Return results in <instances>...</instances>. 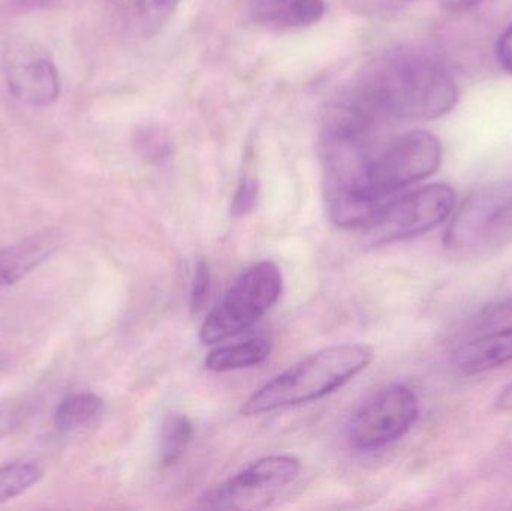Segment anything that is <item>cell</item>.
Wrapping results in <instances>:
<instances>
[{
  "instance_id": "obj_1",
  "label": "cell",
  "mask_w": 512,
  "mask_h": 511,
  "mask_svg": "<svg viewBox=\"0 0 512 511\" xmlns=\"http://www.w3.org/2000/svg\"><path fill=\"white\" fill-rule=\"evenodd\" d=\"M459 89L442 63L426 54L397 51L376 60L342 102L381 125L385 120L429 122L456 108Z\"/></svg>"
},
{
  "instance_id": "obj_2",
  "label": "cell",
  "mask_w": 512,
  "mask_h": 511,
  "mask_svg": "<svg viewBox=\"0 0 512 511\" xmlns=\"http://www.w3.org/2000/svg\"><path fill=\"white\" fill-rule=\"evenodd\" d=\"M372 359V350L364 345H333L319 350L256 390L243 404L242 414L261 416L318 401L357 377Z\"/></svg>"
},
{
  "instance_id": "obj_3",
  "label": "cell",
  "mask_w": 512,
  "mask_h": 511,
  "mask_svg": "<svg viewBox=\"0 0 512 511\" xmlns=\"http://www.w3.org/2000/svg\"><path fill=\"white\" fill-rule=\"evenodd\" d=\"M442 144L426 131H411L376 149L355 188L331 192L328 200L384 204L400 189L426 180L438 171Z\"/></svg>"
},
{
  "instance_id": "obj_4",
  "label": "cell",
  "mask_w": 512,
  "mask_h": 511,
  "mask_svg": "<svg viewBox=\"0 0 512 511\" xmlns=\"http://www.w3.org/2000/svg\"><path fill=\"white\" fill-rule=\"evenodd\" d=\"M283 276L271 261H261L242 273L200 330L201 342L218 344L245 332L280 299Z\"/></svg>"
},
{
  "instance_id": "obj_5",
  "label": "cell",
  "mask_w": 512,
  "mask_h": 511,
  "mask_svg": "<svg viewBox=\"0 0 512 511\" xmlns=\"http://www.w3.org/2000/svg\"><path fill=\"white\" fill-rule=\"evenodd\" d=\"M418 416L420 402L414 390L394 384L370 396L352 414L346 435L354 449H382L408 434Z\"/></svg>"
},
{
  "instance_id": "obj_6",
  "label": "cell",
  "mask_w": 512,
  "mask_h": 511,
  "mask_svg": "<svg viewBox=\"0 0 512 511\" xmlns=\"http://www.w3.org/2000/svg\"><path fill=\"white\" fill-rule=\"evenodd\" d=\"M454 194L445 183H432L400 197L390 198L367 234L376 245L421 236L441 225L453 212Z\"/></svg>"
},
{
  "instance_id": "obj_7",
  "label": "cell",
  "mask_w": 512,
  "mask_h": 511,
  "mask_svg": "<svg viewBox=\"0 0 512 511\" xmlns=\"http://www.w3.org/2000/svg\"><path fill=\"white\" fill-rule=\"evenodd\" d=\"M300 468V461L294 456H268L207 492L201 501L206 509H261L297 479Z\"/></svg>"
},
{
  "instance_id": "obj_8",
  "label": "cell",
  "mask_w": 512,
  "mask_h": 511,
  "mask_svg": "<svg viewBox=\"0 0 512 511\" xmlns=\"http://www.w3.org/2000/svg\"><path fill=\"white\" fill-rule=\"evenodd\" d=\"M511 207L512 183H495L478 189L457 210L445 233L444 245L453 251L474 248Z\"/></svg>"
},
{
  "instance_id": "obj_9",
  "label": "cell",
  "mask_w": 512,
  "mask_h": 511,
  "mask_svg": "<svg viewBox=\"0 0 512 511\" xmlns=\"http://www.w3.org/2000/svg\"><path fill=\"white\" fill-rule=\"evenodd\" d=\"M6 84L15 99L33 108L56 104L62 92L59 69L41 51H23L6 68Z\"/></svg>"
},
{
  "instance_id": "obj_10",
  "label": "cell",
  "mask_w": 512,
  "mask_h": 511,
  "mask_svg": "<svg viewBox=\"0 0 512 511\" xmlns=\"http://www.w3.org/2000/svg\"><path fill=\"white\" fill-rule=\"evenodd\" d=\"M62 243L57 230H44L0 251V287H11L47 261Z\"/></svg>"
},
{
  "instance_id": "obj_11",
  "label": "cell",
  "mask_w": 512,
  "mask_h": 511,
  "mask_svg": "<svg viewBox=\"0 0 512 511\" xmlns=\"http://www.w3.org/2000/svg\"><path fill=\"white\" fill-rule=\"evenodd\" d=\"M512 362V326L486 333L457 348L453 365L463 375H477Z\"/></svg>"
},
{
  "instance_id": "obj_12",
  "label": "cell",
  "mask_w": 512,
  "mask_h": 511,
  "mask_svg": "<svg viewBox=\"0 0 512 511\" xmlns=\"http://www.w3.org/2000/svg\"><path fill=\"white\" fill-rule=\"evenodd\" d=\"M325 12L324 0H264L252 3V14L259 23L291 29L312 26Z\"/></svg>"
},
{
  "instance_id": "obj_13",
  "label": "cell",
  "mask_w": 512,
  "mask_h": 511,
  "mask_svg": "<svg viewBox=\"0 0 512 511\" xmlns=\"http://www.w3.org/2000/svg\"><path fill=\"white\" fill-rule=\"evenodd\" d=\"M271 353V342L264 338L225 345L207 354L204 366L210 372H231L261 365Z\"/></svg>"
},
{
  "instance_id": "obj_14",
  "label": "cell",
  "mask_w": 512,
  "mask_h": 511,
  "mask_svg": "<svg viewBox=\"0 0 512 511\" xmlns=\"http://www.w3.org/2000/svg\"><path fill=\"white\" fill-rule=\"evenodd\" d=\"M104 413V401L95 393H74L66 396L54 413V426L63 435L83 431Z\"/></svg>"
},
{
  "instance_id": "obj_15",
  "label": "cell",
  "mask_w": 512,
  "mask_h": 511,
  "mask_svg": "<svg viewBox=\"0 0 512 511\" xmlns=\"http://www.w3.org/2000/svg\"><path fill=\"white\" fill-rule=\"evenodd\" d=\"M194 438V426L188 417L180 413L165 416L161 428V464L174 467L185 455Z\"/></svg>"
},
{
  "instance_id": "obj_16",
  "label": "cell",
  "mask_w": 512,
  "mask_h": 511,
  "mask_svg": "<svg viewBox=\"0 0 512 511\" xmlns=\"http://www.w3.org/2000/svg\"><path fill=\"white\" fill-rule=\"evenodd\" d=\"M180 0H129L132 26L141 35L158 33L170 20Z\"/></svg>"
},
{
  "instance_id": "obj_17",
  "label": "cell",
  "mask_w": 512,
  "mask_h": 511,
  "mask_svg": "<svg viewBox=\"0 0 512 511\" xmlns=\"http://www.w3.org/2000/svg\"><path fill=\"white\" fill-rule=\"evenodd\" d=\"M44 471L36 462L20 461L0 467V504L20 497L36 483L41 482Z\"/></svg>"
},
{
  "instance_id": "obj_18",
  "label": "cell",
  "mask_w": 512,
  "mask_h": 511,
  "mask_svg": "<svg viewBox=\"0 0 512 511\" xmlns=\"http://www.w3.org/2000/svg\"><path fill=\"white\" fill-rule=\"evenodd\" d=\"M135 146L138 152L152 162H161L173 152L170 137L161 128L147 126L135 134Z\"/></svg>"
},
{
  "instance_id": "obj_19",
  "label": "cell",
  "mask_w": 512,
  "mask_h": 511,
  "mask_svg": "<svg viewBox=\"0 0 512 511\" xmlns=\"http://www.w3.org/2000/svg\"><path fill=\"white\" fill-rule=\"evenodd\" d=\"M510 321H512V296L486 306L475 317L474 327L478 330H487L510 323Z\"/></svg>"
},
{
  "instance_id": "obj_20",
  "label": "cell",
  "mask_w": 512,
  "mask_h": 511,
  "mask_svg": "<svg viewBox=\"0 0 512 511\" xmlns=\"http://www.w3.org/2000/svg\"><path fill=\"white\" fill-rule=\"evenodd\" d=\"M256 200H258V182H256L255 177H243L239 188H237L236 195H234L231 213L236 218L248 215L254 209Z\"/></svg>"
},
{
  "instance_id": "obj_21",
  "label": "cell",
  "mask_w": 512,
  "mask_h": 511,
  "mask_svg": "<svg viewBox=\"0 0 512 511\" xmlns=\"http://www.w3.org/2000/svg\"><path fill=\"white\" fill-rule=\"evenodd\" d=\"M210 287H212V275L206 261L201 260L195 270L194 287L191 293L192 312H200L209 300Z\"/></svg>"
},
{
  "instance_id": "obj_22",
  "label": "cell",
  "mask_w": 512,
  "mask_h": 511,
  "mask_svg": "<svg viewBox=\"0 0 512 511\" xmlns=\"http://www.w3.org/2000/svg\"><path fill=\"white\" fill-rule=\"evenodd\" d=\"M23 405L15 404V402H6V404H0V440L11 434L21 420L24 419Z\"/></svg>"
},
{
  "instance_id": "obj_23",
  "label": "cell",
  "mask_w": 512,
  "mask_h": 511,
  "mask_svg": "<svg viewBox=\"0 0 512 511\" xmlns=\"http://www.w3.org/2000/svg\"><path fill=\"white\" fill-rule=\"evenodd\" d=\"M496 56L502 68L512 75V24L505 29L496 45Z\"/></svg>"
},
{
  "instance_id": "obj_24",
  "label": "cell",
  "mask_w": 512,
  "mask_h": 511,
  "mask_svg": "<svg viewBox=\"0 0 512 511\" xmlns=\"http://www.w3.org/2000/svg\"><path fill=\"white\" fill-rule=\"evenodd\" d=\"M62 0H12V6L17 11L33 12L42 11V9H50L59 5Z\"/></svg>"
},
{
  "instance_id": "obj_25",
  "label": "cell",
  "mask_w": 512,
  "mask_h": 511,
  "mask_svg": "<svg viewBox=\"0 0 512 511\" xmlns=\"http://www.w3.org/2000/svg\"><path fill=\"white\" fill-rule=\"evenodd\" d=\"M483 0H441V6L444 11L450 14H465L481 5Z\"/></svg>"
},
{
  "instance_id": "obj_26",
  "label": "cell",
  "mask_w": 512,
  "mask_h": 511,
  "mask_svg": "<svg viewBox=\"0 0 512 511\" xmlns=\"http://www.w3.org/2000/svg\"><path fill=\"white\" fill-rule=\"evenodd\" d=\"M414 2V0H364V5L369 6L370 11L390 12L402 8L406 3Z\"/></svg>"
},
{
  "instance_id": "obj_27",
  "label": "cell",
  "mask_w": 512,
  "mask_h": 511,
  "mask_svg": "<svg viewBox=\"0 0 512 511\" xmlns=\"http://www.w3.org/2000/svg\"><path fill=\"white\" fill-rule=\"evenodd\" d=\"M502 408H512V386L510 390H505L504 396H502Z\"/></svg>"
},
{
  "instance_id": "obj_28",
  "label": "cell",
  "mask_w": 512,
  "mask_h": 511,
  "mask_svg": "<svg viewBox=\"0 0 512 511\" xmlns=\"http://www.w3.org/2000/svg\"><path fill=\"white\" fill-rule=\"evenodd\" d=\"M255 2H264V0H252V3H255Z\"/></svg>"
}]
</instances>
